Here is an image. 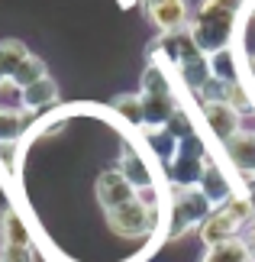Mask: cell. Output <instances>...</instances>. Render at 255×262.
<instances>
[{"label":"cell","mask_w":255,"mask_h":262,"mask_svg":"<svg viewBox=\"0 0 255 262\" xmlns=\"http://www.w3.org/2000/svg\"><path fill=\"white\" fill-rule=\"evenodd\" d=\"M52 104H58V84L49 75L23 88V110H29V114H39Z\"/></svg>","instance_id":"cell-9"},{"label":"cell","mask_w":255,"mask_h":262,"mask_svg":"<svg viewBox=\"0 0 255 262\" xmlns=\"http://www.w3.org/2000/svg\"><path fill=\"white\" fill-rule=\"evenodd\" d=\"M233 26H236V10H226L220 4L200 0L197 13H194L191 23H188V33H191L194 46H197L203 55H213V52L229 49Z\"/></svg>","instance_id":"cell-1"},{"label":"cell","mask_w":255,"mask_h":262,"mask_svg":"<svg viewBox=\"0 0 255 262\" xmlns=\"http://www.w3.org/2000/svg\"><path fill=\"white\" fill-rule=\"evenodd\" d=\"M107 224L123 239H142L155 230V207L146 204V201L136 194L132 201H126V204L107 210Z\"/></svg>","instance_id":"cell-3"},{"label":"cell","mask_w":255,"mask_h":262,"mask_svg":"<svg viewBox=\"0 0 255 262\" xmlns=\"http://www.w3.org/2000/svg\"><path fill=\"white\" fill-rule=\"evenodd\" d=\"M113 107H117V114H123L129 120V123L142 126V97L139 94H120L113 100Z\"/></svg>","instance_id":"cell-16"},{"label":"cell","mask_w":255,"mask_h":262,"mask_svg":"<svg viewBox=\"0 0 255 262\" xmlns=\"http://www.w3.org/2000/svg\"><path fill=\"white\" fill-rule=\"evenodd\" d=\"M49 75V68H45V62L39 55H33L29 52L23 62L16 65V72L10 75V81H13L16 88H26V84H33V81H39V78H45Z\"/></svg>","instance_id":"cell-14"},{"label":"cell","mask_w":255,"mask_h":262,"mask_svg":"<svg viewBox=\"0 0 255 262\" xmlns=\"http://www.w3.org/2000/svg\"><path fill=\"white\" fill-rule=\"evenodd\" d=\"M197 188L207 194V201L213 207H220L226 198H233L236 194V188H233V181L226 178V172H220L217 165L207 159V165H203V172H200V181H197Z\"/></svg>","instance_id":"cell-8"},{"label":"cell","mask_w":255,"mask_h":262,"mask_svg":"<svg viewBox=\"0 0 255 262\" xmlns=\"http://www.w3.org/2000/svg\"><path fill=\"white\" fill-rule=\"evenodd\" d=\"M249 10H252V19H255V0H252V7H249Z\"/></svg>","instance_id":"cell-23"},{"label":"cell","mask_w":255,"mask_h":262,"mask_svg":"<svg viewBox=\"0 0 255 262\" xmlns=\"http://www.w3.org/2000/svg\"><path fill=\"white\" fill-rule=\"evenodd\" d=\"M139 4H142V7H149V4H155V0H139Z\"/></svg>","instance_id":"cell-22"},{"label":"cell","mask_w":255,"mask_h":262,"mask_svg":"<svg viewBox=\"0 0 255 262\" xmlns=\"http://www.w3.org/2000/svg\"><path fill=\"white\" fill-rule=\"evenodd\" d=\"M29 55V49L19 42V39H4V42H0V68H4V75L10 78L16 72V65L23 62V58Z\"/></svg>","instance_id":"cell-15"},{"label":"cell","mask_w":255,"mask_h":262,"mask_svg":"<svg viewBox=\"0 0 255 262\" xmlns=\"http://www.w3.org/2000/svg\"><path fill=\"white\" fill-rule=\"evenodd\" d=\"M226 159L229 165L236 168L239 175H252L255 172V129H239V133H233L226 143Z\"/></svg>","instance_id":"cell-7"},{"label":"cell","mask_w":255,"mask_h":262,"mask_svg":"<svg viewBox=\"0 0 255 262\" xmlns=\"http://www.w3.org/2000/svg\"><path fill=\"white\" fill-rule=\"evenodd\" d=\"M200 110H203V120H207L210 133L217 136L220 143H226L233 133H239V129H242V114H239L236 107H229L226 100L207 97V100H200Z\"/></svg>","instance_id":"cell-4"},{"label":"cell","mask_w":255,"mask_h":262,"mask_svg":"<svg viewBox=\"0 0 255 262\" xmlns=\"http://www.w3.org/2000/svg\"><path fill=\"white\" fill-rule=\"evenodd\" d=\"M0 162L10 172H16V143H0Z\"/></svg>","instance_id":"cell-19"},{"label":"cell","mask_w":255,"mask_h":262,"mask_svg":"<svg viewBox=\"0 0 255 262\" xmlns=\"http://www.w3.org/2000/svg\"><path fill=\"white\" fill-rule=\"evenodd\" d=\"M146 16L158 33H181L191 23V4L188 0H155L146 7Z\"/></svg>","instance_id":"cell-5"},{"label":"cell","mask_w":255,"mask_h":262,"mask_svg":"<svg viewBox=\"0 0 255 262\" xmlns=\"http://www.w3.org/2000/svg\"><path fill=\"white\" fill-rule=\"evenodd\" d=\"M94 191H97V201H100L104 210H113V207H120V204H126V201L136 198V188L129 185V178L120 172V168H107V172H100Z\"/></svg>","instance_id":"cell-6"},{"label":"cell","mask_w":255,"mask_h":262,"mask_svg":"<svg viewBox=\"0 0 255 262\" xmlns=\"http://www.w3.org/2000/svg\"><path fill=\"white\" fill-rule=\"evenodd\" d=\"M0 239H4V246H33L26 224L19 220L16 210H10V207L0 210Z\"/></svg>","instance_id":"cell-12"},{"label":"cell","mask_w":255,"mask_h":262,"mask_svg":"<svg viewBox=\"0 0 255 262\" xmlns=\"http://www.w3.org/2000/svg\"><path fill=\"white\" fill-rule=\"evenodd\" d=\"M200 262H255L246 239L242 236H233V239H223V243H213L203 249Z\"/></svg>","instance_id":"cell-11"},{"label":"cell","mask_w":255,"mask_h":262,"mask_svg":"<svg viewBox=\"0 0 255 262\" xmlns=\"http://www.w3.org/2000/svg\"><path fill=\"white\" fill-rule=\"evenodd\" d=\"M210 4H220V7H226V10H242V4H246V0H210Z\"/></svg>","instance_id":"cell-21"},{"label":"cell","mask_w":255,"mask_h":262,"mask_svg":"<svg viewBox=\"0 0 255 262\" xmlns=\"http://www.w3.org/2000/svg\"><path fill=\"white\" fill-rule=\"evenodd\" d=\"M242 239H246V246H249V253H252V259H255V220H252V224L246 227V236H242Z\"/></svg>","instance_id":"cell-20"},{"label":"cell","mask_w":255,"mask_h":262,"mask_svg":"<svg viewBox=\"0 0 255 262\" xmlns=\"http://www.w3.org/2000/svg\"><path fill=\"white\" fill-rule=\"evenodd\" d=\"M0 262H36L33 246H0Z\"/></svg>","instance_id":"cell-18"},{"label":"cell","mask_w":255,"mask_h":262,"mask_svg":"<svg viewBox=\"0 0 255 262\" xmlns=\"http://www.w3.org/2000/svg\"><path fill=\"white\" fill-rule=\"evenodd\" d=\"M120 172L129 178V185L136 188V194L139 191H152V172H149L146 159H142L132 146H126L123 156H120Z\"/></svg>","instance_id":"cell-10"},{"label":"cell","mask_w":255,"mask_h":262,"mask_svg":"<svg viewBox=\"0 0 255 262\" xmlns=\"http://www.w3.org/2000/svg\"><path fill=\"white\" fill-rule=\"evenodd\" d=\"M213 210V204L207 201V194L191 185V188H178L175 194H171V217H168V236H184L188 230L200 227L203 217H207Z\"/></svg>","instance_id":"cell-2"},{"label":"cell","mask_w":255,"mask_h":262,"mask_svg":"<svg viewBox=\"0 0 255 262\" xmlns=\"http://www.w3.org/2000/svg\"><path fill=\"white\" fill-rule=\"evenodd\" d=\"M0 110H23V88L13 81H0Z\"/></svg>","instance_id":"cell-17"},{"label":"cell","mask_w":255,"mask_h":262,"mask_svg":"<svg viewBox=\"0 0 255 262\" xmlns=\"http://www.w3.org/2000/svg\"><path fill=\"white\" fill-rule=\"evenodd\" d=\"M29 120H33L29 110H0V143H16Z\"/></svg>","instance_id":"cell-13"},{"label":"cell","mask_w":255,"mask_h":262,"mask_svg":"<svg viewBox=\"0 0 255 262\" xmlns=\"http://www.w3.org/2000/svg\"><path fill=\"white\" fill-rule=\"evenodd\" d=\"M0 81H7V75H4V68H0Z\"/></svg>","instance_id":"cell-24"}]
</instances>
